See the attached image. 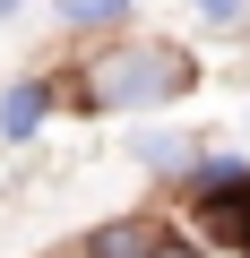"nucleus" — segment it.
I'll return each mask as SVG.
<instances>
[{"mask_svg":"<svg viewBox=\"0 0 250 258\" xmlns=\"http://www.w3.org/2000/svg\"><path fill=\"white\" fill-rule=\"evenodd\" d=\"M43 86H9V95H0V138H35V120H43Z\"/></svg>","mask_w":250,"mask_h":258,"instance_id":"nucleus-3","label":"nucleus"},{"mask_svg":"<svg viewBox=\"0 0 250 258\" xmlns=\"http://www.w3.org/2000/svg\"><path fill=\"white\" fill-rule=\"evenodd\" d=\"M241 9H250V0H198V18H216V26H233Z\"/></svg>","mask_w":250,"mask_h":258,"instance_id":"nucleus-6","label":"nucleus"},{"mask_svg":"<svg viewBox=\"0 0 250 258\" xmlns=\"http://www.w3.org/2000/svg\"><path fill=\"white\" fill-rule=\"evenodd\" d=\"M86 258H156V224H104L86 241Z\"/></svg>","mask_w":250,"mask_h":258,"instance_id":"nucleus-2","label":"nucleus"},{"mask_svg":"<svg viewBox=\"0 0 250 258\" xmlns=\"http://www.w3.org/2000/svg\"><path fill=\"white\" fill-rule=\"evenodd\" d=\"M138 155L156 172H190V138H138Z\"/></svg>","mask_w":250,"mask_h":258,"instance_id":"nucleus-4","label":"nucleus"},{"mask_svg":"<svg viewBox=\"0 0 250 258\" xmlns=\"http://www.w3.org/2000/svg\"><path fill=\"white\" fill-rule=\"evenodd\" d=\"M190 78H198L190 52H173V43H130V52H104V60L86 69V103H95V112H147V103H173Z\"/></svg>","mask_w":250,"mask_h":258,"instance_id":"nucleus-1","label":"nucleus"},{"mask_svg":"<svg viewBox=\"0 0 250 258\" xmlns=\"http://www.w3.org/2000/svg\"><path fill=\"white\" fill-rule=\"evenodd\" d=\"M241 249H250V215H241Z\"/></svg>","mask_w":250,"mask_h":258,"instance_id":"nucleus-8","label":"nucleus"},{"mask_svg":"<svg viewBox=\"0 0 250 258\" xmlns=\"http://www.w3.org/2000/svg\"><path fill=\"white\" fill-rule=\"evenodd\" d=\"M121 9H130V0H61L69 26H104V18H121Z\"/></svg>","mask_w":250,"mask_h":258,"instance_id":"nucleus-5","label":"nucleus"},{"mask_svg":"<svg viewBox=\"0 0 250 258\" xmlns=\"http://www.w3.org/2000/svg\"><path fill=\"white\" fill-rule=\"evenodd\" d=\"M156 258H207V249H190V241H156Z\"/></svg>","mask_w":250,"mask_h":258,"instance_id":"nucleus-7","label":"nucleus"}]
</instances>
